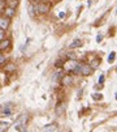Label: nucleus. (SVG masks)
Masks as SVG:
<instances>
[{"label": "nucleus", "mask_w": 117, "mask_h": 132, "mask_svg": "<svg viewBox=\"0 0 117 132\" xmlns=\"http://www.w3.org/2000/svg\"><path fill=\"white\" fill-rule=\"evenodd\" d=\"M80 67V63H78L77 60H74V59H70V60H68L65 64H64V69L66 71V72H75V69Z\"/></svg>", "instance_id": "nucleus-1"}, {"label": "nucleus", "mask_w": 117, "mask_h": 132, "mask_svg": "<svg viewBox=\"0 0 117 132\" xmlns=\"http://www.w3.org/2000/svg\"><path fill=\"white\" fill-rule=\"evenodd\" d=\"M72 84H73V77L70 75H65L61 79V85H72Z\"/></svg>", "instance_id": "nucleus-2"}, {"label": "nucleus", "mask_w": 117, "mask_h": 132, "mask_svg": "<svg viewBox=\"0 0 117 132\" xmlns=\"http://www.w3.org/2000/svg\"><path fill=\"white\" fill-rule=\"evenodd\" d=\"M0 26H2V29H8L9 26V17H2V20H0Z\"/></svg>", "instance_id": "nucleus-3"}, {"label": "nucleus", "mask_w": 117, "mask_h": 132, "mask_svg": "<svg viewBox=\"0 0 117 132\" xmlns=\"http://www.w3.org/2000/svg\"><path fill=\"white\" fill-rule=\"evenodd\" d=\"M35 9H36L39 13H47V12H48V7H47L46 4H38V5L35 7Z\"/></svg>", "instance_id": "nucleus-4"}, {"label": "nucleus", "mask_w": 117, "mask_h": 132, "mask_svg": "<svg viewBox=\"0 0 117 132\" xmlns=\"http://www.w3.org/2000/svg\"><path fill=\"white\" fill-rule=\"evenodd\" d=\"M91 68L89 67V65H86V64H82V68H81V73L83 75V76H89V75L91 73Z\"/></svg>", "instance_id": "nucleus-5"}, {"label": "nucleus", "mask_w": 117, "mask_h": 132, "mask_svg": "<svg viewBox=\"0 0 117 132\" xmlns=\"http://www.w3.org/2000/svg\"><path fill=\"white\" fill-rule=\"evenodd\" d=\"M64 111H65V105L64 103H60V105L56 107V114L57 115H63Z\"/></svg>", "instance_id": "nucleus-6"}, {"label": "nucleus", "mask_w": 117, "mask_h": 132, "mask_svg": "<svg viewBox=\"0 0 117 132\" xmlns=\"http://www.w3.org/2000/svg\"><path fill=\"white\" fill-rule=\"evenodd\" d=\"M12 114V106L8 103L5 105V110H3V115H11Z\"/></svg>", "instance_id": "nucleus-7"}, {"label": "nucleus", "mask_w": 117, "mask_h": 132, "mask_svg": "<svg viewBox=\"0 0 117 132\" xmlns=\"http://www.w3.org/2000/svg\"><path fill=\"white\" fill-rule=\"evenodd\" d=\"M44 131H57V126L56 124H48L43 128Z\"/></svg>", "instance_id": "nucleus-8"}, {"label": "nucleus", "mask_w": 117, "mask_h": 132, "mask_svg": "<svg viewBox=\"0 0 117 132\" xmlns=\"http://www.w3.org/2000/svg\"><path fill=\"white\" fill-rule=\"evenodd\" d=\"M9 47V41L8 39H3L2 41V43H0V48H2V50H5V48H8Z\"/></svg>", "instance_id": "nucleus-9"}, {"label": "nucleus", "mask_w": 117, "mask_h": 132, "mask_svg": "<svg viewBox=\"0 0 117 132\" xmlns=\"http://www.w3.org/2000/svg\"><path fill=\"white\" fill-rule=\"evenodd\" d=\"M5 13H7V17L11 18V17L14 16V9H13V8H7V9H5Z\"/></svg>", "instance_id": "nucleus-10"}, {"label": "nucleus", "mask_w": 117, "mask_h": 132, "mask_svg": "<svg viewBox=\"0 0 117 132\" xmlns=\"http://www.w3.org/2000/svg\"><path fill=\"white\" fill-rule=\"evenodd\" d=\"M81 45H82V43H81V41H80V39H75V41H74V42H73V43L70 45V48H75V47H80Z\"/></svg>", "instance_id": "nucleus-11"}, {"label": "nucleus", "mask_w": 117, "mask_h": 132, "mask_svg": "<svg viewBox=\"0 0 117 132\" xmlns=\"http://www.w3.org/2000/svg\"><path fill=\"white\" fill-rule=\"evenodd\" d=\"M5 71H7V72H14V71H16V65H14V64H8V65L5 67Z\"/></svg>", "instance_id": "nucleus-12"}, {"label": "nucleus", "mask_w": 117, "mask_h": 132, "mask_svg": "<svg viewBox=\"0 0 117 132\" xmlns=\"http://www.w3.org/2000/svg\"><path fill=\"white\" fill-rule=\"evenodd\" d=\"M26 120H27V115L22 114L21 117H20V119H18L17 122H20V123H22V124H25V123H26Z\"/></svg>", "instance_id": "nucleus-13"}, {"label": "nucleus", "mask_w": 117, "mask_h": 132, "mask_svg": "<svg viewBox=\"0 0 117 132\" xmlns=\"http://www.w3.org/2000/svg\"><path fill=\"white\" fill-rule=\"evenodd\" d=\"M114 58H116V54H114V52H111V55L108 56V62L112 63V62L114 60Z\"/></svg>", "instance_id": "nucleus-14"}, {"label": "nucleus", "mask_w": 117, "mask_h": 132, "mask_svg": "<svg viewBox=\"0 0 117 132\" xmlns=\"http://www.w3.org/2000/svg\"><path fill=\"white\" fill-rule=\"evenodd\" d=\"M98 65H99V62H98V60L95 59V60L92 62V64H91V67H92V68H96Z\"/></svg>", "instance_id": "nucleus-15"}, {"label": "nucleus", "mask_w": 117, "mask_h": 132, "mask_svg": "<svg viewBox=\"0 0 117 132\" xmlns=\"http://www.w3.org/2000/svg\"><path fill=\"white\" fill-rule=\"evenodd\" d=\"M7 127H8V123H2V128H0V129H2V132L4 129H7Z\"/></svg>", "instance_id": "nucleus-16"}, {"label": "nucleus", "mask_w": 117, "mask_h": 132, "mask_svg": "<svg viewBox=\"0 0 117 132\" xmlns=\"http://www.w3.org/2000/svg\"><path fill=\"white\" fill-rule=\"evenodd\" d=\"M102 98V94H94V100H100Z\"/></svg>", "instance_id": "nucleus-17"}, {"label": "nucleus", "mask_w": 117, "mask_h": 132, "mask_svg": "<svg viewBox=\"0 0 117 132\" xmlns=\"http://www.w3.org/2000/svg\"><path fill=\"white\" fill-rule=\"evenodd\" d=\"M4 60H5V58H4V55L2 54V55H0V63H2V64H4Z\"/></svg>", "instance_id": "nucleus-18"}, {"label": "nucleus", "mask_w": 117, "mask_h": 132, "mask_svg": "<svg viewBox=\"0 0 117 132\" xmlns=\"http://www.w3.org/2000/svg\"><path fill=\"white\" fill-rule=\"evenodd\" d=\"M0 38H2V41L4 39V29H2V31H0Z\"/></svg>", "instance_id": "nucleus-19"}, {"label": "nucleus", "mask_w": 117, "mask_h": 132, "mask_svg": "<svg viewBox=\"0 0 117 132\" xmlns=\"http://www.w3.org/2000/svg\"><path fill=\"white\" fill-rule=\"evenodd\" d=\"M102 39H103V37H102V35H98V37H96V41H98V42H100Z\"/></svg>", "instance_id": "nucleus-20"}, {"label": "nucleus", "mask_w": 117, "mask_h": 132, "mask_svg": "<svg viewBox=\"0 0 117 132\" xmlns=\"http://www.w3.org/2000/svg\"><path fill=\"white\" fill-rule=\"evenodd\" d=\"M103 81H104V76H102V77L99 79V82H100V84H103Z\"/></svg>", "instance_id": "nucleus-21"}, {"label": "nucleus", "mask_w": 117, "mask_h": 132, "mask_svg": "<svg viewBox=\"0 0 117 132\" xmlns=\"http://www.w3.org/2000/svg\"><path fill=\"white\" fill-rule=\"evenodd\" d=\"M0 5H2V9H4V0H2V3H0Z\"/></svg>", "instance_id": "nucleus-22"}, {"label": "nucleus", "mask_w": 117, "mask_h": 132, "mask_svg": "<svg viewBox=\"0 0 117 132\" xmlns=\"http://www.w3.org/2000/svg\"><path fill=\"white\" fill-rule=\"evenodd\" d=\"M34 2H39V0H34Z\"/></svg>", "instance_id": "nucleus-23"}]
</instances>
